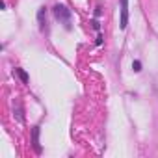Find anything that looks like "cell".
Returning <instances> with one entry per match:
<instances>
[{
  "label": "cell",
  "mask_w": 158,
  "mask_h": 158,
  "mask_svg": "<svg viewBox=\"0 0 158 158\" xmlns=\"http://www.w3.org/2000/svg\"><path fill=\"white\" fill-rule=\"evenodd\" d=\"M54 15H56L58 21H63V23L67 24V28H69V23H71V11H69L65 6H61V4L54 6Z\"/></svg>",
  "instance_id": "cell-1"
},
{
  "label": "cell",
  "mask_w": 158,
  "mask_h": 158,
  "mask_svg": "<svg viewBox=\"0 0 158 158\" xmlns=\"http://www.w3.org/2000/svg\"><path fill=\"white\" fill-rule=\"evenodd\" d=\"M128 23V0H121V28L125 30Z\"/></svg>",
  "instance_id": "cell-2"
},
{
  "label": "cell",
  "mask_w": 158,
  "mask_h": 158,
  "mask_svg": "<svg viewBox=\"0 0 158 158\" xmlns=\"http://www.w3.org/2000/svg\"><path fill=\"white\" fill-rule=\"evenodd\" d=\"M37 134H39V128L35 127V128H34V145H35V149L39 151V145H37Z\"/></svg>",
  "instance_id": "cell-3"
},
{
  "label": "cell",
  "mask_w": 158,
  "mask_h": 158,
  "mask_svg": "<svg viewBox=\"0 0 158 158\" xmlns=\"http://www.w3.org/2000/svg\"><path fill=\"white\" fill-rule=\"evenodd\" d=\"M132 69H134V71H136V73H138V71H141V63H139V61H138V60H136V61H134V63H132Z\"/></svg>",
  "instance_id": "cell-4"
},
{
  "label": "cell",
  "mask_w": 158,
  "mask_h": 158,
  "mask_svg": "<svg viewBox=\"0 0 158 158\" xmlns=\"http://www.w3.org/2000/svg\"><path fill=\"white\" fill-rule=\"evenodd\" d=\"M17 73H19V76H21V78H23V80H24V82H26V80H28V76H26V73H24V71H23V69H17Z\"/></svg>",
  "instance_id": "cell-5"
}]
</instances>
